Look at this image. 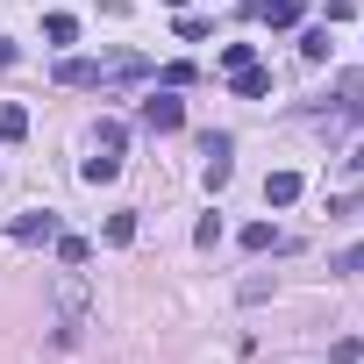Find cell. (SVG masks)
I'll use <instances>...</instances> for the list:
<instances>
[{
    "mask_svg": "<svg viewBox=\"0 0 364 364\" xmlns=\"http://www.w3.org/2000/svg\"><path fill=\"white\" fill-rule=\"evenodd\" d=\"M50 300H58V343H79V328H86V307H93V293H86L79 264H65V272H58Z\"/></svg>",
    "mask_w": 364,
    "mask_h": 364,
    "instance_id": "cell-1",
    "label": "cell"
},
{
    "mask_svg": "<svg viewBox=\"0 0 364 364\" xmlns=\"http://www.w3.org/2000/svg\"><path fill=\"white\" fill-rule=\"evenodd\" d=\"M143 129H150V136H171V129H186V107L171 100V86L143 100Z\"/></svg>",
    "mask_w": 364,
    "mask_h": 364,
    "instance_id": "cell-2",
    "label": "cell"
},
{
    "mask_svg": "<svg viewBox=\"0 0 364 364\" xmlns=\"http://www.w3.org/2000/svg\"><path fill=\"white\" fill-rule=\"evenodd\" d=\"M200 157H208V186H229V171H236V143H229V136H200Z\"/></svg>",
    "mask_w": 364,
    "mask_h": 364,
    "instance_id": "cell-3",
    "label": "cell"
},
{
    "mask_svg": "<svg viewBox=\"0 0 364 364\" xmlns=\"http://www.w3.org/2000/svg\"><path fill=\"white\" fill-rule=\"evenodd\" d=\"M136 79H150V58H107L100 65V86H136Z\"/></svg>",
    "mask_w": 364,
    "mask_h": 364,
    "instance_id": "cell-4",
    "label": "cell"
},
{
    "mask_svg": "<svg viewBox=\"0 0 364 364\" xmlns=\"http://www.w3.org/2000/svg\"><path fill=\"white\" fill-rule=\"evenodd\" d=\"M50 236H58V215H50V208H36V215L15 222V243H50Z\"/></svg>",
    "mask_w": 364,
    "mask_h": 364,
    "instance_id": "cell-5",
    "label": "cell"
},
{
    "mask_svg": "<svg viewBox=\"0 0 364 364\" xmlns=\"http://www.w3.org/2000/svg\"><path fill=\"white\" fill-rule=\"evenodd\" d=\"M229 79H236V100H264V93H272V72H264V65H243V72H229Z\"/></svg>",
    "mask_w": 364,
    "mask_h": 364,
    "instance_id": "cell-6",
    "label": "cell"
},
{
    "mask_svg": "<svg viewBox=\"0 0 364 364\" xmlns=\"http://www.w3.org/2000/svg\"><path fill=\"white\" fill-rule=\"evenodd\" d=\"M29 136V107L22 100H0V143H22Z\"/></svg>",
    "mask_w": 364,
    "mask_h": 364,
    "instance_id": "cell-7",
    "label": "cell"
},
{
    "mask_svg": "<svg viewBox=\"0 0 364 364\" xmlns=\"http://www.w3.org/2000/svg\"><path fill=\"white\" fill-rule=\"evenodd\" d=\"M264 200H272V208H293V200H300V171H272V178H264Z\"/></svg>",
    "mask_w": 364,
    "mask_h": 364,
    "instance_id": "cell-8",
    "label": "cell"
},
{
    "mask_svg": "<svg viewBox=\"0 0 364 364\" xmlns=\"http://www.w3.org/2000/svg\"><path fill=\"white\" fill-rule=\"evenodd\" d=\"M58 86H100V65L93 58H65L58 65Z\"/></svg>",
    "mask_w": 364,
    "mask_h": 364,
    "instance_id": "cell-9",
    "label": "cell"
},
{
    "mask_svg": "<svg viewBox=\"0 0 364 364\" xmlns=\"http://www.w3.org/2000/svg\"><path fill=\"white\" fill-rule=\"evenodd\" d=\"M257 22H264V29H293V22H300V0H264Z\"/></svg>",
    "mask_w": 364,
    "mask_h": 364,
    "instance_id": "cell-10",
    "label": "cell"
},
{
    "mask_svg": "<svg viewBox=\"0 0 364 364\" xmlns=\"http://www.w3.org/2000/svg\"><path fill=\"white\" fill-rule=\"evenodd\" d=\"M114 171H122V157H107V150H93V157L79 164V178H86V186H107Z\"/></svg>",
    "mask_w": 364,
    "mask_h": 364,
    "instance_id": "cell-11",
    "label": "cell"
},
{
    "mask_svg": "<svg viewBox=\"0 0 364 364\" xmlns=\"http://www.w3.org/2000/svg\"><path fill=\"white\" fill-rule=\"evenodd\" d=\"M122 143H129V129H122V122H100V129H93V150H107V157H122Z\"/></svg>",
    "mask_w": 364,
    "mask_h": 364,
    "instance_id": "cell-12",
    "label": "cell"
},
{
    "mask_svg": "<svg viewBox=\"0 0 364 364\" xmlns=\"http://www.w3.org/2000/svg\"><path fill=\"white\" fill-rule=\"evenodd\" d=\"M107 243L122 250V243H136V208H122V215H107Z\"/></svg>",
    "mask_w": 364,
    "mask_h": 364,
    "instance_id": "cell-13",
    "label": "cell"
},
{
    "mask_svg": "<svg viewBox=\"0 0 364 364\" xmlns=\"http://www.w3.org/2000/svg\"><path fill=\"white\" fill-rule=\"evenodd\" d=\"M279 243H286V236H279L272 222H250V229H243V250H279Z\"/></svg>",
    "mask_w": 364,
    "mask_h": 364,
    "instance_id": "cell-14",
    "label": "cell"
},
{
    "mask_svg": "<svg viewBox=\"0 0 364 364\" xmlns=\"http://www.w3.org/2000/svg\"><path fill=\"white\" fill-rule=\"evenodd\" d=\"M300 58L321 65V58H328V29H307V36H300Z\"/></svg>",
    "mask_w": 364,
    "mask_h": 364,
    "instance_id": "cell-15",
    "label": "cell"
},
{
    "mask_svg": "<svg viewBox=\"0 0 364 364\" xmlns=\"http://www.w3.org/2000/svg\"><path fill=\"white\" fill-rule=\"evenodd\" d=\"M328 364H364V336H343V343L328 350Z\"/></svg>",
    "mask_w": 364,
    "mask_h": 364,
    "instance_id": "cell-16",
    "label": "cell"
},
{
    "mask_svg": "<svg viewBox=\"0 0 364 364\" xmlns=\"http://www.w3.org/2000/svg\"><path fill=\"white\" fill-rule=\"evenodd\" d=\"M43 36H50V43H72V36H79V22H72V15H50V22H43Z\"/></svg>",
    "mask_w": 364,
    "mask_h": 364,
    "instance_id": "cell-17",
    "label": "cell"
},
{
    "mask_svg": "<svg viewBox=\"0 0 364 364\" xmlns=\"http://www.w3.org/2000/svg\"><path fill=\"white\" fill-rule=\"evenodd\" d=\"M58 257L65 264H86V236H58Z\"/></svg>",
    "mask_w": 364,
    "mask_h": 364,
    "instance_id": "cell-18",
    "label": "cell"
},
{
    "mask_svg": "<svg viewBox=\"0 0 364 364\" xmlns=\"http://www.w3.org/2000/svg\"><path fill=\"white\" fill-rule=\"evenodd\" d=\"M336 272H350V279H357V272H364V243H357V250H343V257H336Z\"/></svg>",
    "mask_w": 364,
    "mask_h": 364,
    "instance_id": "cell-19",
    "label": "cell"
},
{
    "mask_svg": "<svg viewBox=\"0 0 364 364\" xmlns=\"http://www.w3.org/2000/svg\"><path fill=\"white\" fill-rule=\"evenodd\" d=\"M350 171H357V178H364V143H357V157H350Z\"/></svg>",
    "mask_w": 364,
    "mask_h": 364,
    "instance_id": "cell-20",
    "label": "cell"
},
{
    "mask_svg": "<svg viewBox=\"0 0 364 364\" xmlns=\"http://www.w3.org/2000/svg\"><path fill=\"white\" fill-rule=\"evenodd\" d=\"M171 8H178V0H171Z\"/></svg>",
    "mask_w": 364,
    "mask_h": 364,
    "instance_id": "cell-21",
    "label": "cell"
}]
</instances>
